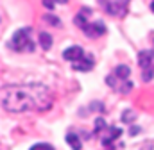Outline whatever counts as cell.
<instances>
[{
  "label": "cell",
  "instance_id": "1",
  "mask_svg": "<svg viewBox=\"0 0 154 150\" xmlns=\"http://www.w3.org/2000/svg\"><path fill=\"white\" fill-rule=\"evenodd\" d=\"M54 104L52 91L41 84H7L2 88V107L9 112L48 111Z\"/></svg>",
  "mask_w": 154,
  "mask_h": 150
},
{
  "label": "cell",
  "instance_id": "2",
  "mask_svg": "<svg viewBox=\"0 0 154 150\" xmlns=\"http://www.w3.org/2000/svg\"><path fill=\"white\" fill-rule=\"evenodd\" d=\"M90 16H91V9L82 7V9L77 13V16L74 18V23H75L88 38L104 36V34H106V25H104V22H100V20L90 22Z\"/></svg>",
  "mask_w": 154,
  "mask_h": 150
},
{
  "label": "cell",
  "instance_id": "3",
  "mask_svg": "<svg viewBox=\"0 0 154 150\" xmlns=\"http://www.w3.org/2000/svg\"><path fill=\"white\" fill-rule=\"evenodd\" d=\"M131 77V68L127 64H118L113 68V72L106 77V84L118 93H129L133 89V82L129 80Z\"/></svg>",
  "mask_w": 154,
  "mask_h": 150
},
{
  "label": "cell",
  "instance_id": "4",
  "mask_svg": "<svg viewBox=\"0 0 154 150\" xmlns=\"http://www.w3.org/2000/svg\"><path fill=\"white\" fill-rule=\"evenodd\" d=\"M7 45L14 52H34L36 45H34V39H32V29L31 27L18 29L13 34V38L9 39Z\"/></svg>",
  "mask_w": 154,
  "mask_h": 150
},
{
  "label": "cell",
  "instance_id": "5",
  "mask_svg": "<svg viewBox=\"0 0 154 150\" xmlns=\"http://www.w3.org/2000/svg\"><path fill=\"white\" fill-rule=\"evenodd\" d=\"M120 134H122V130H120L118 127L108 125V123L104 122V118H97V120H95V130H93V136H97L104 147H111L113 141L120 138Z\"/></svg>",
  "mask_w": 154,
  "mask_h": 150
},
{
  "label": "cell",
  "instance_id": "6",
  "mask_svg": "<svg viewBox=\"0 0 154 150\" xmlns=\"http://www.w3.org/2000/svg\"><path fill=\"white\" fill-rule=\"evenodd\" d=\"M138 63L142 68V80L151 82L154 79V50H142L138 54Z\"/></svg>",
  "mask_w": 154,
  "mask_h": 150
},
{
  "label": "cell",
  "instance_id": "7",
  "mask_svg": "<svg viewBox=\"0 0 154 150\" xmlns=\"http://www.w3.org/2000/svg\"><path fill=\"white\" fill-rule=\"evenodd\" d=\"M100 5L104 7V11L111 16H125L127 9H129V2L131 0H99Z\"/></svg>",
  "mask_w": 154,
  "mask_h": 150
},
{
  "label": "cell",
  "instance_id": "8",
  "mask_svg": "<svg viewBox=\"0 0 154 150\" xmlns=\"http://www.w3.org/2000/svg\"><path fill=\"white\" fill-rule=\"evenodd\" d=\"M84 56H86V54H84L82 46H79V45H72V46H68L66 50H63V59H65V61H70V63L81 61Z\"/></svg>",
  "mask_w": 154,
  "mask_h": 150
},
{
  "label": "cell",
  "instance_id": "9",
  "mask_svg": "<svg viewBox=\"0 0 154 150\" xmlns=\"http://www.w3.org/2000/svg\"><path fill=\"white\" fill-rule=\"evenodd\" d=\"M93 64H95V61H93V57H91V56H88V54H86L81 61L72 63L74 70H77V72H90V70L93 68Z\"/></svg>",
  "mask_w": 154,
  "mask_h": 150
},
{
  "label": "cell",
  "instance_id": "10",
  "mask_svg": "<svg viewBox=\"0 0 154 150\" xmlns=\"http://www.w3.org/2000/svg\"><path fill=\"white\" fill-rule=\"evenodd\" d=\"M66 143L70 145V148H72V150H81V148H82V143H81L79 136H77L75 132H72V130L66 134Z\"/></svg>",
  "mask_w": 154,
  "mask_h": 150
},
{
  "label": "cell",
  "instance_id": "11",
  "mask_svg": "<svg viewBox=\"0 0 154 150\" xmlns=\"http://www.w3.org/2000/svg\"><path fill=\"white\" fill-rule=\"evenodd\" d=\"M39 41H41V46H43L45 50H48V48L52 46V36H50L48 32H41V34H39Z\"/></svg>",
  "mask_w": 154,
  "mask_h": 150
},
{
  "label": "cell",
  "instance_id": "12",
  "mask_svg": "<svg viewBox=\"0 0 154 150\" xmlns=\"http://www.w3.org/2000/svg\"><path fill=\"white\" fill-rule=\"evenodd\" d=\"M31 150H54V148H52L50 145H47V143H36Z\"/></svg>",
  "mask_w": 154,
  "mask_h": 150
},
{
  "label": "cell",
  "instance_id": "13",
  "mask_svg": "<svg viewBox=\"0 0 154 150\" xmlns=\"http://www.w3.org/2000/svg\"><path fill=\"white\" fill-rule=\"evenodd\" d=\"M41 2H43V5H45L47 9H54V5H56L54 0H41Z\"/></svg>",
  "mask_w": 154,
  "mask_h": 150
},
{
  "label": "cell",
  "instance_id": "14",
  "mask_svg": "<svg viewBox=\"0 0 154 150\" xmlns=\"http://www.w3.org/2000/svg\"><path fill=\"white\" fill-rule=\"evenodd\" d=\"M45 20H48V22H50V23H54V25H59V23H61L57 18H52V16H45Z\"/></svg>",
  "mask_w": 154,
  "mask_h": 150
},
{
  "label": "cell",
  "instance_id": "15",
  "mask_svg": "<svg viewBox=\"0 0 154 150\" xmlns=\"http://www.w3.org/2000/svg\"><path fill=\"white\" fill-rule=\"evenodd\" d=\"M54 2H56V4H66L68 0H54Z\"/></svg>",
  "mask_w": 154,
  "mask_h": 150
},
{
  "label": "cell",
  "instance_id": "16",
  "mask_svg": "<svg viewBox=\"0 0 154 150\" xmlns=\"http://www.w3.org/2000/svg\"><path fill=\"white\" fill-rule=\"evenodd\" d=\"M151 11L154 13V0H152V4H151Z\"/></svg>",
  "mask_w": 154,
  "mask_h": 150
}]
</instances>
